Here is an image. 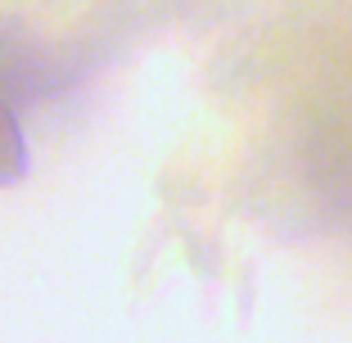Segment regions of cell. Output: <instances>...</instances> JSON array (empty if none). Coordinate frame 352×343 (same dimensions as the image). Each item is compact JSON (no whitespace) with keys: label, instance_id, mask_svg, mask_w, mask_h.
Instances as JSON below:
<instances>
[{"label":"cell","instance_id":"1","mask_svg":"<svg viewBox=\"0 0 352 343\" xmlns=\"http://www.w3.org/2000/svg\"><path fill=\"white\" fill-rule=\"evenodd\" d=\"M23 177H28V140H23L10 95L0 91V186H14Z\"/></svg>","mask_w":352,"mask_h":343}]
</instances>
